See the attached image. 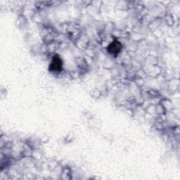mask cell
I'll list each match as a JSON object with an SVG mask.
<instances>
[{"mask_svg":"<svg viewBox=\"0 0 180 180\" xmlns=\"http://www.w3.org/2000/svg\"><path fill=\"white\" fill-rule=\"evenodd\" d=\"M61 66H62V61L60 58H59L58 56L57 57H54L52 62L50 66V69L51 70L54 71H58L60 70L61 69Z\"/></svg>","mask_w":180,"mask_h":180,"instance_id":"cell-1","label":"cell"},{"mask_svg":"<svg viewBox=\"0 0 180 180\" xmlns=\"http://www.w3.org/2000/svg\"><path fill=\"white\" fill-rule=\"evenodd\" d=\"M120 49H121V46H120V43L117 42L112 43L110 45L109 48H108V49H109V51L110 52H111L112 54H115V53L119 52Z\"/></svg>","mask_w":180,"mask_h":180,"instance_id":"cell-2","label":"cell"}]
</instances>
